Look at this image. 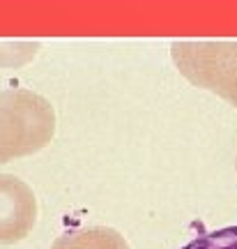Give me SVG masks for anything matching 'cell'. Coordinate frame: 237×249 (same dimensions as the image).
I'll return each instance as SVG.
<instances>
[{
  "mask_svg": "<svg viewBox=\"0 0 237 249\" xmlns=\"http://www.w3.org/2000/svg\"><path fill=\"white\" fill-rule=\"evenodd\" d=\"M55 134L51 102L33 90L0 92V164L39 152Z\"/></svg>",
  "mask_w": 237,
  "mask_h": 249,
  "instance_id": "6da1fadb",
  "label": "cell"
},
{
  "mask_svg": "<svg viewBox=\"0 0 237 249\" xmlns=\"http://www.w3.org/2000/svg\"><path fill=\"white\" fill-rule=\"evenodd\" d=\"M170 55L186 81L237 107V42H173Z\"/></svg>",
  "mask_w": 237,
  "mask_h": 249,
  "instance_id": "7a4b0ae2",
  "label": "cell"
},
{
  "mask_svg": "<svg viewBox=\"0 0 237 249\" xmlns=\"http://www.w3.org/2000/svg\"><path fill=\"white\" fill-rule=\"evenodd\" d=\"M37 222V198L17 176L0 173V245H14L33 231Z\"/></svg>",
  "mask_w": 237,
  "mask_h": 249,
  "instance_id": "3957f363",
  "label": "cell"
},
{
  "mask_svg": "<svg viewBox=\"0 0 237 249\" xmlns=\"http://www.w3.org/2000/svg\"><path fill=\"white\" fill-rule=\"evenodd\" d=\"M51 249H129V245L113 229L92 226V229H79V231L65 233L53 242Z\"/></svg>",
  "mask_w": 237,
  "mask_h": 249,
  "instance_id": "277c9868",
  "label": "cell"
},
{
  "mask_svg": "<svg viewBox=\"0 0 237 249\" xmlns=\"http://www.w3.org/2000/svg\"><path fill=\"white\" fill-rule=\"evenodd\" d=\"M182 249H237V224L198 235Z\"/></svg>",
  "mask_w": 237,
  "mask_h": 249,
  "instance_id": "5b68a950",
  "label": "cell"
},
{
  "mask_svg": "<svg viewBox=\"0 0 237 249\" xmlns=\"http://www.w3.org/2000/svg\"><path fill=\"white\" fill-rule=\"evenodd\" d=\"M235 169H237V161H235Z\"/></svg>",
  "mask_w": 237,
  "mask_h": 249,
  "instance_id": "8992f818",
  "label": "cell"
}]
</instances>
